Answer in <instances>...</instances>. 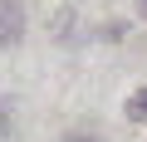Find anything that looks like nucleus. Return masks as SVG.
I'll return each instance as SVG.
<instances>
[{"instance_id":"1","label":"nucleus","mask_w":147,"mask_h":142,"mask_svg":"<svg viewBox=\"0 0 147 142\" xmlns=\"http://www.w3.org/2000/svg\"><path fill=\"white\" fill-rule=\"evenodd\" d=\"M20 34H25V5L20 0H0V49L20 44Z\"/></svg>"},{"instance_id":"4","label":"nucleus","mask_w":147,"mask_h":142,"mask_svg":"<svg viewBox=\"0 0 147 142\" xmlns=\"http://www.w3.org/2000/svg\"><path fill=\"white\" fill-rule=\"evenodd\" d=\"M142 10H147V0H142Z\"/></svg>"},{"instance_id":"3","label":"nucleus","mask_w":147,"mask_h":142,"mask_svg":"<svg viewBox=\"0 0 147 142\" xmlns=\"http://www.w3.org/2000/svg\"><path fill=\"white\" fill-rule=\"evenodd\" d=\"M10 137V103H0V142Z\"/></svg>"},{"instance_id":"2","label":"nucleus","mask_w":147,"mask_h":142,"mask_svg":"<svg viewBox=\"0 0 147 142\" xmlns=\"http://www.w3.org/2000/svg\"><path fill=\"white\" fill-rule=\"evenodd\" d=\"M127 118H132V122H147V88H137V93L127 98Z\"/></svg>"}]
</instances>
